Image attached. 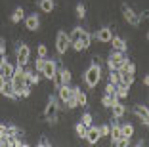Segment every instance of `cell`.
I'll use <instances>...</instances> for the list:
<instances>
[{"instance_id": "26", "label": "cell", "mask_w": 149, "mask_h": 147, "mask_svg": "<svg viewBox=\"0 0 149 147\" xmlns=\"http://www.w3.org/2000/svg\"><path fill=\"white\" fill-rule=\"evenodd\" d=\"M118 73H120V71H118ZM134 80H136V78H134V75H124V73H120V84H124V86L130 88L132 84H134Z\"/></svg>"}, {"instance_id": "46", "label": "cell", "mask_w": 149, "mask_h": 147, "mask_svg": "<svg viewBox=\"0 0 149 147\" xmlns=\"http://www.w3.org/2000/svg\"><path fill=\"white\" fill-rule=\"evenodd\" d=\"M36 147H44V143H42V139H40V141H38V145H36Z\"/></svg>"}, {"instance_id": "8", "label": "cell", "mask_w": 149, "mask_h": 147, "mask_svg": "<svg viewBox=\"0 0 149 147\" xmlns=\"http://www.w3.org/2000/svg\"><path fill=\"white\" fill-rule=\"evenodd\" d=\"M56 71H57V61L56 59H48L46 57V61H44V67H42V77L44 78H48V80H52V77L56 75Z\"/></svg>"}, {"instance_id": "14", "label": "cell", "mask_w": 149, "mask_h": 147, "mask_svg": "<svg viewBox=\"0 0 149 147\" xmlns=\"http://www.w3.org/2000/svg\"><path fill=\"white\" fill-rule=\"evenodd\" d=\"M13 71H15V65H13V63H10L8 59H6L4 63L0 65V75H2V77H4L6 80H10V78L13 77Z\"/></svg>"}, {"instance_id": "4", "label": "cell", "mask_w": 149, "mask_h": 147, "mask_svg": "<svg viewBox=\"0 0 149 147\" xmlns=\"http://www.w3.org/2000/svg\"><path fill=\"white\" fill-rule=\"evenodd\" d=\"M69 46H71L69 35H67L65 31H59V33H57V36H56V50H57V54H59V56H63V54L69 50Z\"/></svg>"}, {"instance_id": "29", "label": "cell", "mask_w": 149, "mask_h": 147, "mask_svg": "<svg viewBox=\"0 0 149 147\" xmlns=\"http://www.w3.org/2000/svg\"><path fill=\"white\" fill-rule=\"evenodd\" d=\"M86 130H88V126H84L82 122H79V124L74 126V132H77V136H79V138H86Z\"/></svg>"}, {"instance_id": "42", "label": "cell", "mask_w": 149, "mask_h": 147, "mask_svg": "<svg viewBox=\"0 0 149 147\" xmlns=\"http://www.w3.org/2000/svg\"><path fill=\"white\" fill-rule=\"evenodd\" d=\"M4 84H6V78L0 75V92H2V88H4Z\"/></svg>"}, {"instance_id": "9", "label": "cell", "mask_w": 149, "mask_h": 147, "mask_svg": "<svg viewBox=\"0 0 149 147\" xmlns=\"http://www.w3.org/2000/svg\"><path fill=\"white\" fill-rule=\"evenodd\" d=\"M71 90H73V95H74V100H77V105H79V107H86V105H88L86 92H82L80 86H73Z\"/></svg>"}, {"instance_id": "41", "label": "cell", "mask_w": 149, "mask_h": 147, "mask_svg": "<svg viewBox=\"0 0 149 147\" xmlns=\"http://www.w3.org/2000/svg\"><path fill=\"white\" fill-rule=\"evenodd\" d=\"M138 17H140V21H145L149 17V10H143L141 13H138Z\"/></svg>"}, {"instance_id": "38", "label": "cell", "mask_w": 149, "mask_h": 147, "mask_svg": "<svg viewBox=\"0 0 149 147\" xmlns=\"http://www.w3.org/2000/svg\"><path fill=\"white\" fill-rule=\"evenodd\" d=\"M105 95H115V84L107 82V86H105Z\"/></svg>"}, {"instance_id": "24", "label": "cell", "mask_w": 149, "mask_h": 147, "mask_svg": "<svg viewBox=\"0 0 149 147\" xmlns=\"http://www.w3.org/2000/svg\"><path fill=\"white\" fill-rule=\"evenodd\" d=\"M23 19H25V10H23L21 6H17L12 13V23H21Z\"/></svg>"}, {"instance_id": "45", "label": "cell", "mask_w": 149, "mask_h": 147, "mask_svg": "<svg viewBox=\"0 0 149 147\" xmlns=\"http://www.w3.org/2000/svg\"><path fill=\"white\" fill-rule=\"evenodd\" d=\"M147 84H149V77L145 75V77H143V86H147Z\"/></svg>"}, {"instance_id": "1", "label": "cell", "mask_w": 149, "mask_h": 147, "mask_svg": "<svg viewBox=\"0 0 149 147\" xmlns=\"http://www.w3.org/2000/svg\"><path fill=\"white\" fill-rule=\"evenodd\" d=\"M101 80V65H100V57H94V63L88 67L86 71H84V82H86V86L90 88V90H94V88L100 84Z\"/></svg>"}, {"instance_id": "23", "label": "cell", "mask_w": 149, "mask_h": 147, "mask_svg": "<svg viewBox=\"0 0 149 147\" xmlns=\"http://www.w3.org/2000/svg\"><path fill=\"white\" fill-rule=\"evenodd\" d=\"M120 73H124V75H136V63L134 61H130V59H126V63L120 67Z\"/></svg>"}, {"instance_id": "27", "label": "cell", "mask_w": 149, "mask_h": 147, "mask_svg": "<svg viewBox=\"0 0 149 147\" xmlns=\"http://www.w3.org/2000/svg\"><path fill=\"white\" fill-rule=\"evenodd\" d=\"M115 101H118L117 95H105V94H103V98H101V105L107 107V109H111V105H113Z\"/></svg>"}, {"instance_id": "11", "label": "cell", "mask_w": 149, "mask_h": 147, "mask_svg": "<svg viewBox=\"0 0 149 147\" xmlns=\"http://www.w3.org/2000/svg\"><path fill=\"white\" fill-rule=\"evenodd\" d=\"M77 42H79V46H80V52L88 50V48H90V42H92V33H90V31H82Z\"/></svg>"}, {"instance_id": "36", "label": "cell", "mask_w": 149, "mask_h": 147, "mask_svg": "<svg viewBox=\"0 0 149 147\" xmlns=\"http://www.w3.org/2000/svg\"><path fill=\"white\" fill-rule=\"evenodd\" d=\"M36 54H38V57H46L48 56V48H46V44H38V46H36Z\"/></svg>"}, {"instance_id": "22", "label": "cell", "mask_w": 149, "mask_h": 147, "mask_svg": "<svg viewBox=\"0 0 149 147\" xmlns=\"http://www.w3.org/2000/svg\"><path fill=\"white\" fill-rule=\"evenodd\" d=\"M25 134L19 126H15V124H8V136L6 138H21V136Z\"/></svg>"}, {"instance_id": "19", "label": "cell", "mask_w": 149, "mask_h": 147, "mask_svg": "<svg viewBox=\"0 0 149 147\" xmlns=\"http://www.w3.org/2000/svg\"><path fill=\"white\" fill-rule=\"evenodd\" d=\"M38 8L42 13H52L56 8V2L54 0H38Z\"/></svg>"}, {"instance_id": "16", "label": "cell", "mask_w": 149, "mask_h": 147, "mask_svg": "<svg viewBox=\"0 0 149 147\" xmlns=\"http://www.w3.org/2000/svg\"><path fill=\"white\" fill-rule=\"evenodd\" d=\"M40 73H33V71H25V86H38L40 82Z\"/></svg>"}, {"instance_id": "13", "label": "cell", "mask_w": 149, "mask_h": 147, "mask_svg": "<svg viewBox=\"0 0 149 147\" xmlns=\"http://www.w3.org/2000/svg\"><path fill=\"white\" fill-rule=\"evenodd\" d=\"M0 94L4 95V98H8V100H12V101H17L19 98H17V92L13 90V86H12V82L10 80H6V84H4V88H2V92Z\"/></svg>"}, {"instance_id": "7", "label": "cell", "mask_w": 149, "mask_h": 147, "mask_svg": "<svg viewBox=\"0 0 149 147\" xmlns=\"http://www.w3.org/2000/svg\"><path fill=\"white\" fill-rule=\"evenodd\" d=\"M134 115H136L138 118H140V122L143 126H149V109H147V105H141V103H138V105H134Z\"/></svg>"}, {"instance_id": "47", "label": "cell", "mask_w": 149, "mask_h": 147, "mask_svg": "<svg viewBox=\"0 0 149 147\" xmlns=\"http://www.w3.org/2000/svg\"><path fill=\"white\" fill-rule=\"evenodd\" d=\"M2 139H4V138H2V136H0V143H2Z\"/></svg>"}, {"instance_id": "34", "label": "cell", "mask_w": 149, "mask_h": 147, "mask_svg": "<svg viewBox=\"0 0 149 147\" xmlns=\"http://www.w3.org/2000/svg\"><path fill=\"white\" fill-rule=\"evenodd\" d=\"M92 121H94L92 113H84V115H82V118H80V122H82L84 126H92Z\"/></svg>"}, {"instance_id": "28", "label": "cell", "mask_w": 149, "mask_h": 147, "mask_svg": "<svg viewBox=\"0 0 149 147\" xmlns=\"http://www.w3.org/2000/svg\"><path fill=\"white\" fill-rule=\"evenodd\" d=\"M82 31H84L82 27H74V29H73V31H71V33H69V42H77Z\"/></svg>"}, {"instance_id": "12", "label": "cell", "mask_w": 149, "mask_h": 147, "mask_svg": "<svg viewBox=\"0 0 149 147\" xmlns=\"http://www.w3.org/2000/svg\"><path fill=\"white\" fill-rule=\"evenodd\" d=\"M84 139H86L90 145H96V143L100 141L101 138H100V132H97L96 126H88V130H86V138H84Z\"/></svg>"}, {"instance_id": "2", "label": "cell", "mask_w": 149, "mask_h": 147, "mask_svg": "<svg viewBox=\"0 0 149 147\" xmlns=\"http://www.w3.org/2000/svg\"><path fill=\"white\" fill-rule=\"evenodd\" d=\"M29 59H31V48L27 46L25 42H21V44L17 46V52H15V61H17L15 65H21V67H25V65L29 63Z\"/></svg>"}, {"instance_id": "6", "label": "cell", "mask_w": 149, "mask_h": 147, "mask_svg": "<svg viewBox=\"0 0 149 147\" xmlns=\"http://www.w3.org/2000/svg\"><path fill=\"white\" fill-rule=\"evenodd\" d=\"M59 109H57V105H54L52 101H48V105H46V109H44V118L50 122V124H56L57 121H59Z\"/></svg>"}, {"instance_id": "25", "label": "cell", "mask_w": 149, "mask_h": 147, "mask_svg": "<svg viewBox=\"0 0 149 147\" xmlns=\"http://www.w3.org/2000/svg\"><path fill=\"white\" fill-rule=\"evenodd\" d=\"M120 136L132 138V136H134V126H132L130 122H123V124H120Z\"/></svg>"}, {"instance_id": "17", "label": "cell", "mask_w": 149, "mask_h": 147, "mask_svg": "<svg viewBox=\"0 0 149 147\" xmlns=\"http://www.w3.org/2000/svg\"><path fill=\"white\" fill-rule=\"evenodd\" d=\"M109 44H113V50H118V52H126V50H128L126 40L120 38V36H115V35H113V38H111Z\"/></svg>"}, {"instance_id": "5", "label": "cell", "mask_w": 149, "mask_h": 147, "mask_svg": "<svg viewBox=\"0 0 149 147\" xmlns=\"http://www.w3.org/2000/svg\"><path fill=\"white\" fill-rule=\"evenodd\" d=\"M92 38H96L97 42H101V44H109L111 38H113V29H111V27H101V29H97L92 35Z\"/></svg>"}, {"instance_id": "18", "label": "cell", "mask_w": 149, "mask_h": 147, "mask_svg": "<svg viewBox=\"0 0 149 147\" xmlns=\"http://www.w3.org/2000/svg\"><path fill=\"white\" fill-rule=\"evenodd\" d=\"M71 95H73V90H71V86H69V84H63V86H59V88H57V98H59V100H61L63 103H65V101L69 100Z\"/></svg>"}, {"instance_id": "15", "label": "cell", "mask_w": 149, "mask_h": 147, "mask_svg": "<svg viewBox=\"0 0 149 147\" xmlns=\"http://www.w3.org/2000/svg\"><path fill=\"white\" fill-rule=\"evenodd\" d=\"M111 111H113V118H117V121L126 115V107H124L123 101H115V103L111 105Z\"/></svg>"}, {"instance_id": "3", "label": "cell", "mask_w": 149, "mask_h": 147, "mask_svg": "<svg viewBox=\"0 0 149 147\" xmlns=\"http://www.w3.org/2000/svg\"><path fill=\"white\" fill-rule=\"evenodd\" d=\"M120 12H123V17H124V21L128 23V25H132V27H138L140 25V17H138V13L134 12V10L130 8L128 4H123L120 6Z\"/></svg>"}, {"instance_id": "31", "label": "cell", "mask_w": 149, "mask_h": 147, "mask_svg": "<svg viewBox=\"0 0 149 147\" xmlns=\"http://www.w3.org/2000/svg\"><path fill=\"white\" fill-rule=\"evenodd\" d=\"M77 17H79V19H84V17H86V6H84L82 2H79V4H77Z\"/></svg>"}, {"instance_id": "35", "label": "cell", "mask_w": 149, "mask_h": 147, "mask_svg": "<svg viewBox=\"0 0 149 147\" xmlns=\"http://www.w3.org/2000/svg\"><path fill=\"white\" fill-rule=\"evenodd\" d=\"M97 132H100V138H109V124H101Z\"/></svg>"}, {"instance_id": "32", "label": "cell", "mask_w": 149, "mask_h": 147, "mask_svg": "<svg viewBox=\"0 0 149 147\" xmlns=\"http://www.w3.org/2000/svg\"><path fill=\"white\" fill-rule=\"evenodd\" d=\"M31 95V86H23L21 90H17V98L19 100H25V98H29Z\"/></svg>"}, {"instance_id": "44", "label": "cell", "mask_w": 149, "mask_h": 147, "mask_svg": "<svg viewBox=\"0 0 149 147\" xmlns=\"http://www.w3.org/2000/svg\"><path fill=\"white\" fill-rule=\"evenodd\" d=\"M134 147H145V141H143V139H140V141H138Z\"/></svg>"}, {"instance_id": "33", "label": "cell", "mask_w": 149, "mask_h": 147, "mask_svg": "<svg viewBox=\"0 0 149 147\" xmlns=\"http://www.w3.org/2000/svg\"><path fill=\"white\" fill-rule=\"evenodd\" d=\"M130 139L132 138H124V136H120V138L117 139V143H115V147H128V145H130Z\"/></svg>"}, {"instance_id": "10", "label": "cell", "mask_w": 149, "mask_h": 147, "mask_svg": "<svg viewBox=\"0 0 149 147\" xmlns=\"http://www.w3.org/2000/svg\"><path fill=\"white\" fill-rule=\"evenodd\" d=\"M25 27H27V31H31V33L38 31V27H40V19H38V15H36V13L25 15Z\"/></svg>"}, {"instance_id": "43", "label": "cell", "mask_w": 149, "mask_h": 147, "mask_svg": "<svg viewBox=\"0 0 149 147\" xmlns=\"http://www.w3.org/2000/svg\"><path fill=\"white\" fill-rule=\"evenodd\" d=\"M42 143H44V147H52V143L48 141V138H42Z\"/></svg>"}, {"instance_id": "40", "label": "cell", "mask_w": 149, "mask_h": 147, "mask_svg": "<svg viewBox=\"0 0 149 147\" xmlns=\"http://www.w3.org/2000/svg\"><path fill=\"white\" fill-rule=\"evenodd\" d=\"M4 56H6V42L0 38V57H4Z\"/></svg>"}, {"instance_id": "30", "label": "cell", "mask_w": 149, "mask_h": 147, "mask_svg": "<svg viewBox=\"0 0 149 147\" xmlns=\"http://www.w3.org/2000/svg\"><path fill=\"white\" fill-rule=\"evenodd\" d=\"M109 82L115 84V86L120 84V73H118V71H109Z\"/></svg>"}, {"instance_id": "37", "label": "cell", "mask_w": 149, "mask_h": 147, "mask_svg": "<svg viewBox=\"0 0 149 147\" xmlns=\"http://www.w3.org/2000/svg\"><path fill=\"white\" fill-rule=\"evenodd\" d=\"M44 61H46V57H36V61H35V69H36V73H42Z\"/></svg>"}, {"instance_id": "21", "label": "cell", "mask_w": 149, "mask_h": 147, "mask_svg": "<svg viewBox=\"0 0 149 147\" xmlns=\"http://www.w3.org/2000/svg\"><path fill=\"white\" fill-rule=\"evenodd\" d=\"M57 71H59V77H61V84H71V80H73L71 69H67V67H57Z\"/></svg>"}, {"instance_id": "39", "label": "cell", "mask_w": 149, "mask_h": 147, "mask_svg": "<svg viewBox=\"0 0 149 147\" xmlns=\"http://www.w3.org/2000/svg\"><path fill=\"white\" fill-rule=\"evenodd\" d=\"M0 136H2V138L8 136V124H0Z\"/></svg>"}, {"instance_id": "20", "label": "cell", "mask_w": 149, "mask_h": 147, "mask_svg": "<svg viewBox=\"0 0 149 147\" xmlns=\"http://www.w3.org/2000/svg\"><path fill=\"white\" fill-rule=\"evenodd\" d=\"M128 92H130V88L124 86V84H117V86H115V95H117L118 101L126 100V98H128Z\"/></svg>"}]
</instances>
